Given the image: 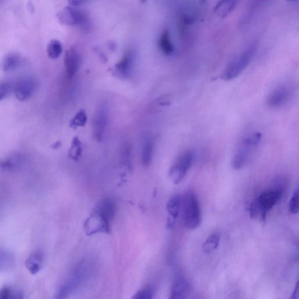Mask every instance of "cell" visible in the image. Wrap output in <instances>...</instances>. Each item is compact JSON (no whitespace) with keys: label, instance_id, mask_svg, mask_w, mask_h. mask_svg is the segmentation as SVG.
<instances>
[{"label":"cell","instance_id":"obj_7","mask_svg":"<svg viewBox=\"0 0 299 299\" xmlns=\"http://www.w3.org/2000/svg\"><path fill=\"white\" fill-rule=\"evenodd\" d=\"M59 22L69 27L81 26L86 24L87 16L80 10L72 7H66L57 15Z\"/></svg>","mask_w":299,"mask_h":299},{"label":"cell","instance_id":"obj_8","mask_svg":"<svg viewBox=\"0 0 299 299\" xmlns=\"http://www.w3.org/2000/svg\"><path fill=\"white\" fill-rule=\"evenodd\" d=\"M292 95V90L286 84H282L276 87L268 95L266 104L272 109H280L287 103Z\"/></svg>","mask_w":299,"mask_h":299},{"label":"cell","instance_id":"obj_15","mask_svg":"<svg viewBox=\"0 0 299 299\" xmlns=\"http://www.w3.org/2000/svg\"><path fill=\"white\" fill-rule=\"evenodd\" d=\"M95 209L108 222L111 224L115 217L116 211V205L114 200L111 198L103 199L98 203Z\"/></svg>","mask_w":299,"mask_h":299},{"label":"cell","instance_id":"obj_9","mask_svg":"<svg viewBox=\"0 0 299 299\" xmlns=\"http://www.w3.org/2000/svg\"><path fill=\"white\" fill-rule=\"evenodd\" d=\"M84 228L87 235H93L99 232H109L111 224L95 209L90 217L87 219Z\"/></svg>","mask_w":299,"mask_h":299},{"label":"cell","instance_id":"obj_24","mask_svg":"<svg viewBox=\"0 0 299 299\" xmlns=\"http://www.w3.org/2000/svg\"><path fill=\"white\" fill-rule=\"evenodd\" d=\"M63 47L60 41L53 40L50 41L47 48L48 55L51 59H56L61 55Z\"/></svg>","mask_w":299,"mask_h":299},{"label":"cell","instance_id":"obj_18","mask_svg":"<svg viewBox=\"0 0 299 299\" xmlns=\"http://www.w3.org/2000/svg\"><path fill=\"white\" fill-rule=\"evenodd\" d=\"M44 261L43 253L37 250L32 253L26 261V267L32 274H36L42 268Z\"/></svg>","mask_w":299,"mask_h":299},{"label":"cell","instance_id":"obj_22","mask_svg":"<svg viewBox=\"0 0 299 299\" xmlns=\"http://www.w3.org/2000/svg\"><path fill=\"white\" fill-rule=\"evenodd\" d=\"M159 44L161 51L165 55H171L173 53L174 48L168 30H165L162 33Z\"/></svg>","mask_w":299,"mask_h":299},{"label":"cell","instance_id":"obj_4","mask_svg":"<svg viewBox=\"0 0 299 299\" xmlns=\"http://www.w3.org/2000/svg\"><path fill=\"white\" fill-rule=\"evenodd\" d=\"M181 209L184 226L188 229H196L201 222L200 206L193 193H186L182 198Z\"/></svg>","mask_w":299,"mask_h":299},{"label":"cell","instance_id":"obj_16","mask_svg":"<svg viewBox=\"0 0 299 299\" xmlns=\"http://www.w3.org/2000/svg\"><path fill=\"white\" fill-rule=\"evenodd\" d=\"M237 4L238 0H219L214 7V13L219 18H225L233 11Z\"/></svg>","mask_w":299,"mask_h":299},{"label":"cell","instance_id":"obj_32","mask_svg":"<svg viewBox=\"0 0 299 299\" xmlns=\"http://www.w3.org/2000/svg\"><path fill=\"white\" fill-rule=\"evenodd\" d=\"M88 1L89 0H68V3L70 6H78Z\"/></svg>","mask_w":299,"mask_h":299},{"label":"cell","instance_id":"obj_25","mask_svg":"<svg viewBox=\"0 0 299 299\" xmlns=\"http://www.w3.org/2000/svg\"><path fill=\"white\" fill-rule=\"evenodd\" d=\"M12 89L13 82L6 79L0 80V101L6 99L12 92Z\"/></svg>","mask_w":299,"mask_h":299},{"label":"cell","instance_id":"obj_21","mask_svg":"<svg viewBox=\"0 0 299 299\" xmlns=\"http://www.w3.org/2000/svg\"><path fill=\"white\" fill-rule=\"evenodd\" d=\"M182 198L180 195H174L167 203V209L171 217L176 219L181 210Z\"/></svg>","mask_w":299,"mask_h":299},{"label":"cell","instance_id":"obj_30","mask_svg":"<svg viewBox=\"0 0 299 299\" xmlns=\"http://www.w3.org/2000/svg\"><path fill=\"white\" fill-rule=\"evenodd\" d=\"M81 153V144L77 138H74L69 151V156L74 160L78 159Z\"/></svg>","mask_w":299,"mask_h":299},{"label":"cell","instance_id":"obj_1","mask_svg":"<svg viewBox=\"0 0 299 299\" xmlns=\"http://www.w3.org/2000/svg\"><path fill=\"white\" fill-rule=\"evenodd\" d=\"M88 259L82 260L75 266L70 275L60 286L58 298H65L84 283L92 272L93 265Z\"/></svg>","mask_w":299,"mask_h":299},{"label":"cell","instance_id":"obj_31","mask_svg":"<svg viewBox=\"0 0 299 299\" xmlns=\"http://www.w3.org/2000/svg\"><path fill=\"white\" fill-rule=\"evenodd\" d=\"M87 121V116L84 110H81L74 116L72 121L73 127L84 126Z\"/></svg>","mask_w":299,"mask_h":299},{"label":"cell","instance_id":"obj_33","mask_svg":"<svg viewBox=\"0 0 299 299\" xmlns=\"http://www.w3.org/2000/svg\"><path fill=\"white\" fill-rule=\"evenodd\" d=\"M298 284L297 283L296 288H295V289H294V292L292 294V298H298Z\"/></svg>","mask_w":299,"mask_h":299},{"label":"cell","instance_id":"obj_34","mask_svg":"<svg viewBox=\"0 0 299 299\" xmlns=\"http://www.w3.org/2000/svg\"><path fill=\"white\" fill-rule=\"evenodd\" d=\"M286 1L289 2H297L298 0H286Z\"/></svg>","mask_w":299,"mask_h":299},{"label":"cell","instance_id":"obj_12","mask_svg":"<svg viewBox=\"0 0 299 299\" xmlns=\"http://www.w3.org/2000/svg\"><path fill=\"white\" fill-rule=\"evenodd\" d=\"M80 65V54L75 47L70 48L66 53L65 65L66 72L70 78H72L78 72Z\"/></svg>","mask_w":299,"mask_h":299},{"label":"cell","instance_id":"obj_28","mask_svg":"<svg viewBox=\"0 0 299 299\" xmlns=\"http://www.w3.org/2000/svg\"><path fill=\"white\" fill-rule=\"evenodd\" d=\"M299 195H298V188H297L294 190V192L292 195L291 198H290L289 202V210L292 214H297L299 209Z\"/></svg>","mask_w":299,"mask_h":299},{"label":"cell","instance_id":"obj_3","mask_svg":"<svg viewBox=\"0 0 299 299\" xmlns=\"http://www.w3.org/2000/svg\"><path fill=\"white\" fill-rule=\"evenodd\" d=\"M261 138L260 133L255 132L243 139L232 158L231 166L233 169H242L247 164L252 152L259 146Z\"/></svg>","mask_w":299,"mask_h":299},{"label":"cell","instance_id":"obj_20","mask_svg":"<svg viewBox=\"0 0 299 299\" xmlns=\"http://www.w3.org/2000/svg\"><path fill=\"white\" fill-rule=\"evenodd\" d=\"M134 61V56L131 52L124 54L117 64L116 65V69L118 72L123 77H127L130 74Z\"/></svg>","mask_w":299,"mask_h":299},{"label":"cell","instance_id":"obj_26","mask_svg":"<svg viewBox=\"0 0 299 299\" xmlns=\"http://www.w3.org/2000/svg\"><path fill=\"white\" fill-rule=\"evenodd\" d=\"M250 212L251 219L261 222L265 221L267 215V213L262 209L255 201L252 203Z\"/></svg>","mask_w":299,"mask_h":299},{"label":"cell","instance_id":"obj_2","mask_svg":"<svg viewBox=\"0 0 299 299\" xmlns=\"http://www.w3.org/2000/svg\"><path fill=\"white\" fill-rule=\"evenodd\" d=\"M256 50L257 45L251 44L236 55L222 73V80L226 81H231L239 76L251 63Z\"/></svg>","mask_w":299,"mask_h":299},{"label":"cell","instance_id":"obj_5","mask_svg":"<svg viewBox=\"0 0 299 299\" xmlns=\"http://www.w3.org/2000/svg\"><path fill=\"white\" fill-rule=\"evenodd\" d=\"M195 153L188 150L178 157L169 171V177L174 184H178L183 180L192 166Z\"/></svg>","mask_w":299,"mask_h":299},{"label":"cell","instance_id":"obj_35","mask_svg":"<svg viewBox=\"0 0 299 299\" xmlns=\"http://www.w3.org/2000/svg\"><path fill=\"white\" fill-rule=\"evenodd\" d=\"M146 1V0H141V2H142V3H144Z\"/></svg>","mask_w":299,"mask_h":299},{"label":"cell","instance_id":"obj_6","mask_svg":"<svg viewBox=\"0 0 299 299\" xmlns=\"http://www.w3.org/2000/svg\"><path fill=\"white\" fill-rule=\"evenodd\" d=\"M37 84L34 77L24 76L13 83V89L15 97L19 101H24L31 98L36 92Z\"/></svg>","mask_w":299,"mask_h":299},{"label":"cell","instance_id":"obj_11","mask_svg":"<svg viewBox=\"0 0 299 299\" xmlns=\"http://www.w3.org/2000/svg\"><path fill=\"white\" fill-rule=\"evenodd\" d=\"M282 195L283 192L280 188L270 189L262 193L255 201L268 213L281 200Z\"/></svg>","mask_w":299,"mask_h":299},{"label":"cell","instance_id":"obj_17","mask_svg":"<svg viewBox=\"0 0 299 299\" xmlns=\"http://www.w3.org/2000/svg\"><path fill=\"white\" fill-rule=\"evenodd\" d=\"M22 63V57L19 53L11 52L3 57L1 68L4 72H10L17 69Z\"/></svg>","mask_w":299,"mask_h":299},{"label":"cell","instance_id":"obj_23","mask_svg":"<svg viewBox=\"0 0 299 299\" xmlns=\"http://www.w3.org/2000/svg\"><path fill=\"white\" fill-rule=\"evenodd\" d=\"M220 240H221V236L218 233L210 235L203 244V252L206 254H209V253L217 250L220 244Z\"/></svg>","mask_w":299,"mask_h":299},{"label":"cell","instance_id":"obj_10","mask_svg":"<svg viewBox=\"0 0 299 299\" xmlns=\"http://www.w3.org/2000/svg\"><path fill=\"white\" fill-rule=\"evenodd\" d=\"M109 120V110L106 105L101 104L95 111L93 120V134L95 140L101 141L104 135Z\"/></svg>","mask_w":299,"mask_h":299},{"label":"cell","instance_id":"obj_13","mask_svg":"<svg viewBox=\"0 0 299 299\" xmlns=\"http://www.w3.org/2000/svg\"><path fill=\"white\" fill-rule=\"evenodd\" d=\"M191 291L192 288L188 280L182 277H178L172 285L170 298H185L190 295Z\"/></svg>","mask_w":299,"mask_h":299},{"label":"cell","instance_id":"obj_14","mask_svg":"<svg viewBox=\"0 0 299 299\" xmlns=\"http://www.w3.org/2000/svg\"><path fill=\"white\" fill-rule=\"evenodd\" d=\"M24 159L22 154L14 152L7 157L0 159V169L3 171H14L22 167Z\"/></svg>","mask_w":299,"mask_h":299},{"label":"cell","instance_id":"obj_27","mask_svg":"<svg viewBox=\"0 0 299 299\" xmlns=\"http://www.w3.org/2000/svg\"><path fill=\"white\" fill-rule=\"evenodd\" d=\"M155 290L151 285L145 286L143 289L139 290L133 298L135 299H151L153 298Z\"/></svg>","mask_w":299,"mask_h":299},{"label":"cell","instance_id":"obj_19","mask_svg":"<svg viewBox=\"0 0 299 299\" xmlns=\"http://www.w3.org/2000/svg\"><path fill=\"white\" fill-rule=\"evenodd\" d=\"M154 150V141L152 138H146L142 144L141 152V161L144 167H148L152 163Z\"/></svg>","mask_w":299,"mask_h":299},{"label":"cell","instance_id":"obj_29","mask_svg":"<svg viewBox=\"0 0 299 299\" xmlns=\"http://www.w3.org/2000/svg\"><path fill=\"white\" fill-rule=\"evenodd\" d=\"M12 263V257L9 252L0 251V270L9 268Z\"/></svg>","mask_w":299,"mask_h":299}]
</instances>
